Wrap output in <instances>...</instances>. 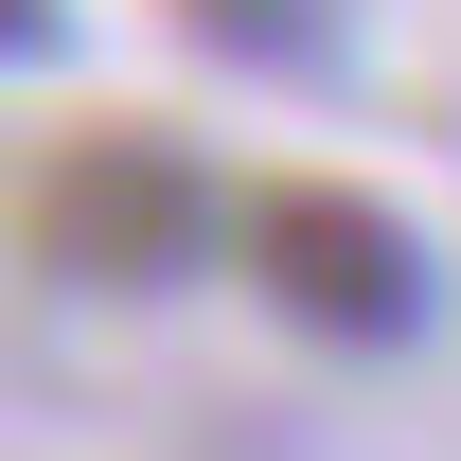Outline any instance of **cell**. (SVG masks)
I'll return each mask as SVG.
<instances>
[{
	"label": "cell",
	"instance_id": "obj_1",
	"mask_svg": "<svg viewBox=\"0 0 461 461\" xmlns=\"http://www.w3.org/2000/svg\"><path fill=\"white\" fill-rule=\"evenodd\" d=\"M230 195L177 124H124V107H89V124H54L36 142V177H18V249L54 267V285H89V302H160V285H195L230 249Z\"/></svg>",
	"mask_w": 461,
	"mask_h": 461
},
{
	"label": "cell",
	"instance_id": "obj_2",
	"mask_svg": "<svg viewBox=\"0 0 461 461\" xmlns=\"http://www.w3.org/2000/svg\"><path fill=\"white\" fill-rule=\"evenodd\" d=\"M230 267L285 302L302 338H355L391 355L444 320V267H426V230L391 213V195H355V177H249V213H230Z\"/></svg>",
	"mask_w": 461,
	"mask_h": 461
},
{
	"label": "cell",
	"instance_id": "obj_3",
	"mask_svg": "<svg viewBox=\"0 0 461 461\" xmlns=\"http://www.w3.org/2000/svg\"><path fill=\"white\" fill-rule=\"evenodd\" d=\"M195 54H230V71H320L338 54V0H160Z\"/></svg>",
	"mask_w": 461,
	"mask_h": 461
}]
</instances>
